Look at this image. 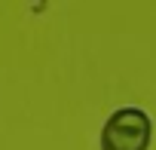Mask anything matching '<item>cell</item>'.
<instances>
[{
    "label": "cell",
    "mask_w": 156,
    "mask_h": 150,
    "mask_svg": "<svg viewBox=\"0 0 156 150\" xmlns=\"http://www.w3.org/2000/svg\"><path fill=\"white\" fill-rule=\"evenodd\" d=\"M153 120L141 107H116L101 126V150H150Z\"/></svg>",
    "instance_id": "6da1fadb"
}]
</instances>
